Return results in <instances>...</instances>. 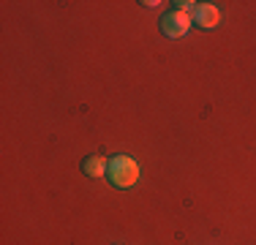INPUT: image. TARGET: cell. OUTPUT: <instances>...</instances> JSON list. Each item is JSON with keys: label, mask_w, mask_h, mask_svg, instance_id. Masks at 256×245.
<instances>
[{"label": "cell", "mask_w": 256, "mask_h": 245, "mask_svg": "<svg viewBox=\"0 0 256 245\" xmlns=\"http://www.w3.org/2000/svg\"><path fill=\"white\" fill-rule=\"evenodd\" d=\"M142 6L144 8H156V6H161V3H158V0H142Z\"/></svg>", "instance_id": "obj_6"}, {"label": "cell", "mask_w": 256, "mask_h": 245, "mask_svg": "<svg viewBox=\"0 0 256 245\" xmlns=\"http://www.w3.org/2000/svg\"><path fill=\"white\" fill-rule=\"evenodd\" d=\"M174 6H178V11H186L188 14V11H196L199 3H186V0H180V3H174Z\"/></svg>", "instance_id": "obj_5"}, {"label": "cell", "mask_w": 256, "mask_h": 245, "mask_svg": "<svg viewBox=\"0 0 256 245\" xmlns=\"http://www.w3.org/2000/svg\"><path fill=\"white\" fill-rule=\"evenodd\" d=\"M106 177L114 188H120V191L134 188L139 182V164L134 161L131 156H114V158H109Z\"/></svg>", "instance_id": "obj_1"}, {"label": "cell", "mask_w": 256, "mask_h": 245, "mask_svg": "<svg viewBox=\"0 0 256 245\" xmlns=\"http://www.w3.org/2000/svg\"><path fill=\"white\" fill-rule=\"evenodd\" d=\"M218 22H221V11H218L216 3H199L196 11H194V24H196L199 30H212L218 28Z\"/></svg>", "instance_id": "obj_3"}, {"label": "cell", "mask_w": 256, "mask_h": 245, "mask_svg": "<svg viewBox=\"0 0 256 245\" xmlns=\"http://www.w3.org/2000/svg\"><path fill=\"white\" fill-rule=\"evenodd\" d=\"M188 30H191V16H188L186 11L172 8L169 14H164V20H161V33L166 36V38H182Z\"/></svg>", "instance_id": "obj_2"}, {"label": "cell", "mask_w": 256, "mask_h": 245, "mask_svg": "<svg viewBox=\"0 0 256 245\" xmlns=\"http://www.w3.org/2000/svg\"><path fill=\"white\" fill-rule=\"evenodd\" d=\"M106 166H109V161L104 156H88L82 161V172L88 177H104L106 174Z\"/></svg>", "instance_id": "obj_4"}]
</instances>
